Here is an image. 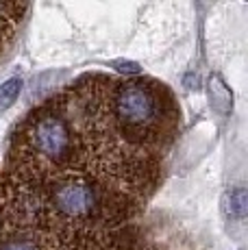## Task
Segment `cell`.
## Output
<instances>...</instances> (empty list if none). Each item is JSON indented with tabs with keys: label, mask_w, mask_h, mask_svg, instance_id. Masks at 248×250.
<instances>
[{
	"label": "cell",
	"mask_w": 248,
	"mask_h": 250,
	"mask_svg": "<svg viewBox=\"0 0 248 250\" xmlns=\"http://www.w3.org/2000/svg\"><path fill=\"white\" fill-rule=\"evenodd\" d=\"M48 205L57 222L70 227H87L103 213V196L92 181L81 176H63L50 185Z\"/></svg>",
	"instance_id": "6da1fadb"
},
{
	"label": "cell",
	"mask_w": 248,
	"mask_h": 250,
	"mask_svg": "<svg viewBox=\"0 0 248 250\" xmlns=\"http://www.w3.org/2000/svg\"><path fill=\"white\" fill-rule=\"evenodd\" d=\"M74 133L68 120L59 113L44 111L37 113L24 126V146L40 163L59 167L74 155Z\"/></svg>",
	"instance_id": "7a4b0ae2"
},
{
	"label": "cell",
	"mask_w": 248,
	"mask_h": 250,
	"mask_svg": "<svg viewBox=\"0 0 248 250\" xmlns=\"http://www.w3.org/2000/svg\"><path fill=\"white\" fill-rule=\"evenodd\" d=\"M113 111L120 128L131 137L155 135L161 126L159 96L150 85L124 83L113 96Z\"/></svg>",
	"instance_id": "3957f363"
},
{
	"label": "cell",
	"mask_w": 248,
	"mask_h": 250,
	"mask_svg": "<svg viewBox=\"0 0 248 250\" xmlns=\"http://www.w3.org/2000/svg\"><path fill=\"white\" fill-rule=\"evenodd\" d=\"M222 209L228 218L233 220H244L246 211H248V196L244 187H235V189H228L222 198Z\"/></svg>",
	"instance_id": "277c9868"
},
{
	"label": "cell",
	"mask_w": 248,
	"mask_h": 250,
	"mask_svg": "<svg viewBox=\"0 0 248 250\" xmlns=\"http://www.w3.org/2000/svg\"><path fill=\"white\" fill-rule=\"evenodd\" d=\"M20 91H22V79H18V76L16 79H9L7 83L0 85V109L11 107L18 100Z\"/></svg>",
	"instance_id": "5b68a950"
},
{
	"label": "cell",
	"mask_w": 248,
	"mask_h": 250,
	"mask_svg": "<svg viewBox=\"0 0 248 250\" xmlns=\"http://www.w3.org/2000/svg\"><path fill=\"white\" fill-rule=\"evenodd\" d=\"M0 250H40V246H37L35 242H31V239L16 237V239L0 242Z\"/></svg>",
	"instance_id": "8992f818"
},
{
	"label": "cell",
	"mask_w": 248,
	"mask_h": 250,
	"mask_svg": "<svg viewBox=\"0 0 248 250\" xmlns=\"http://www.w3.org/2000/svg\"><path fill=\"white\" fill-rule=\"evenodd\" d=\"M113 68L120 70V72H133V74H137V72H140V65L133 63V61H116V63H113Z\"/></svg>",
	"instance_id": "52a82bcc"
}]
</instances>
